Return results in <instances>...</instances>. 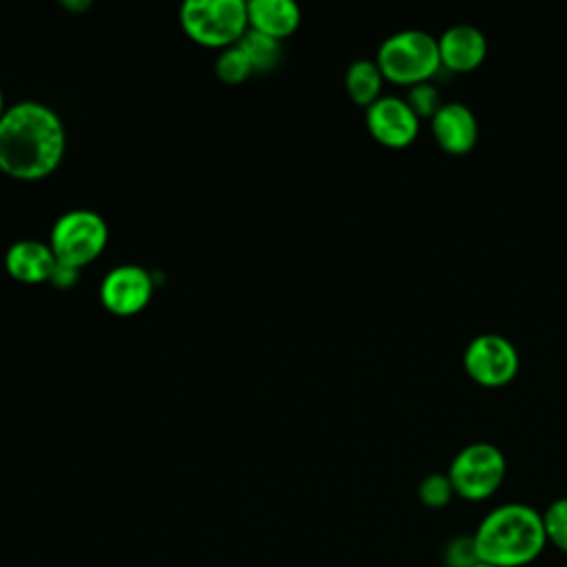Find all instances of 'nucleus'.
<instances>
[{"label": "nucleus", "mask_w": 567, "mask_h": 567, "mask_svg": "<svg viewBox=\"0 0 567 567\" xmlns=\"http://www.w3.org/2000/svg\"><path fill=\"white\" fill-rule=\"evenodd\" d=\"M66 148L64 124L40 102H18L0 120V171L20 182L49 177Z\"/></svg>", "instance_id": "f257e3e1"}, {"label": "nucleus", "mask_w": 567, "mask_h": 567, "mask_svg": "<svg viewBox=\"0 0 567 567\" xmlns=\"http://www.w3.org/2000/svg\"><path fill=\"white\" fill-rule=\"evenodd\" d=\"M472 536L478 558L496 567H527L547 545L543 514L527 503L492 507Z\"/></svg>", "instance_id": "f03ea898"}, {"label": "nucleus", "mask_w": 567, "mask_h": 567, "mask_svg": "<svg viewBox=\"0 0 567 567\" xmlns=\"http://www.w3.org/2000/svg\"><path fill=\"white\" fill-rule=\"evenodd\" d=\"M374 62L385 82L399 86H414L432 82L441 71L436 35L423 29H403L390 33L377 49Z\"/></svg>", "instance_id": "7ed1b4c3"}, {"label": "nucleus", "mask_w": 567, "mask_h": 567, "mask_svg": "<svg viewBox=\"0 0 567 567\" xmlns=\"http://www.w3.org/2000/svg\"><path fill=\"white\" fill-rule=\"evenodd\" d=\"M184 33L208 49L235 47L248 31V11L241 0H186L179 7Z\"/></svg>", "instance_id": "20e7f679"}, {"label": "nucleus", "mask_w": 567, "mask_h": 567, "mask_svg": "<svg viewBox=\"0 0 567 567\" xmlns=\"http://www.w3.org/2000/svg\"><path fill=\"white\" fill-rule=\"evenodd\" d=\"M507 474V461L501 447L489 441H474L463 445L450 461L447 476L454 494L470 503L492 498Z\"/></svg>", "instance_id": "39448f33"}, {"label": "nucleus", "mask_w": 567, "mask_h": 567, "mask_svg": "<svg viewBox=\"0 0 567 567\" xmlns=\"http://www.w3.org/2000/svg\"><path fill=\"white\" fill-rule=\"evenodd\" d=\"M109 241L106 221L86 208L69 210L51 228L49 246L55 255L58 264L82 268L95 261Z\"/></svg>", "instance_id": "423d86ee"}, {"label": "nucleus", "mask_w": 567, "mask_h": 567, "mask_svg": "<svg viewBox=\"0 0 567 567\" xmlns=\"http://www.w3.org/2000/svg\"><path fill=\"white\" fill-rule=\"evenodd\" d=\"M518 348L498 332L476 334L463 350L465 374L483 388H503L512 383L518 374Z\"/></svg>", "instance_id": "0eeeda50"}, {"label": "nucleus", "mask_w": 567, "mask_h": 567, "mask_svg": "<svg viewBox=\"0 0 567 567\" xmlns=\"http://www.w3.org/2000/svg\"><path fill=\"white\" fill-rule=\"evenodd\" d=\"M365 128L381 146L401 151L416 140L421 120L414 115L405 97L381 95L365 109Z\"/></svg>", "instance_id": "6e6552de"}, {"label": "nucleus", "mask_w": 567, "mask_h": 567, "mask_svg": "<svg viewBox=\"0 0 567 567\" xmlns=\"http://www.w3.org/2000/svg\"><path fill=\"white\" fill-rule=\"evenodd\" d=\"M155 290L153 275L142 266L124 264L106 272L100 286L102 306L117 317H133L142 312Z\"/></svg>", "instance_id": "1a4fd4ad"}, {"label": "nucleus", "mask_w": 567, "mask_h": 567, "mask_svg": "<svg viewBox=\"0 0 567 567\" xmlns=\"http://www.w3.org/2000/svg\"><path fill=\"white\" fill-rule=\"evenodd\" d=\"M436 146L450 155H467L478 142V120L463 102H443L430 120Z\"/></svg>", "instance_id": "9d476101"}, {"label": "nucleus", "mask_w": 567, "mask_h": 567, "mask_svg": "<svg viewBox=\"0 0 567 567\" xmlns=\"http://www.w3.org/2000/svg\"><path fill=\"white\" fill-rule=\"evenodd\" d=\"M441 69L450 73H472L487 58V38L474 24H452L436 35Z\"/></svg>", "instance_id": "9b49d317"}, {"label": "nucleus", "mask_w": 567, "mask_h": 567, "mask_svg": "<svg viewBox=\"0 0 567 567\" xmlns=\"http://www.w3.org/2000/svg\"><path fill=\"white\" fill-rule=\"evenodd\" d=\"M55 255L49 244L38 239H20L9 246L4 255L7 272L20 284H42L51 279Z\"/></svg>", "instance_id": "f8f14e48"}, {"label": "nucleus", "mask_w": 567, "mask_h": 567, "mask_svg": "<svg viewBox=\"0 0 567 567\" xmlns=\"http://www.w3.org/2000/svg\"><path fill=\"white\" fill-rule=\"evenodd\" d=\"M248 29L277 42L292 35L301 22V11L292 0H250L246 2Z\"/></svg>", "instance_id": "ddd939ff"}, {"label": "nucleus", "mask_w": 567, "mask_h": 567, "mask_svg": "<svg viewBox=\"0 0 567 567\" xmlns=\"http://www.w3.org/2000/svg\"><path fill=\"white\" fill-rule=\"evenodd\" d=\"M383 75L374 60H354L346 71V93L357 104L368 109L372 102L381 97L383 89Z\"/></svg>", "instance_id": "4468645a"}, {"label": "nucleus", "mask_w": 567, "mask_h": 567, "mask_svg": "<svg viewBox=\"0 0 567 567\" xmlns=\"http://www.w3.org/2000/svg\"><path fill=\"white\" fill-rule=\"evenodd\" d=\"M237 47L246 53L248 62L252 64V71H257V73L272 71L281 60V42H277L264 33H257L252 29H248L244 33V38L237 42Z\"/></svg>", "instance_id": "2eb2a0df"}, {"label": "nucleus", "mask_w": 567, "mask_h": 567, "mask_svg": "<svg viewBox=\"0 0 567 567\" xmlns=\"http://www.w3.org/2000/svg\"><path fill=\"white\" fill-rule=\"evenodd\" d=\"M416 496H419L421 505H425L430 509H441V507H447L456 494H454L447 472H432L421 478V483L416 487Z\"/></svg>", "instance_id": "dca6fc26"}, {"label": "nucleus", "mask_w": 567, "mask_h": 567, "mask_svg": "<svg viewBox=\"0 0 567 567\" xmlns=\"http://www.w3.org/2000/svg\"><path fill=\"white\" fill-rule=\"evenodd\" d=\"M252 64L248 62L246 53L235 44L219 53L215 60V75L226 84H241L252 75Z\"/></svg>", "instance_id": "f3484780"}, {"label": "nucleus", "mask_w": 567, "mask_h": 567, "mask_svg": "<svg viewBox=\"0 0 567 567\" xmlns=\"http://www.w3.org/2000/svg\"><path fill=\"white\" fill-rule=\"evenodd\" d=\"M540 514L547 543L567 554V496L554 498Z\"/></svg>", "instance_id": "a211bd4d"}, {"label": "nucleus", "mask_w": 567, "mask_h": 567, "mask_svg": "<svg viewBox=\"0 0 567 567\" xmlns=\"http://www.w3.org/2000/svg\"><path fill=\"white\" fill-rule=\"evenodd\" d=\"M405 102L410 104V109L414 111V115L419 120H432L445 100L441 97V91L436 84L421 82V84H414L408 89Z\"/></svg>", "instance_id": "6ab92c4d"}, {"label": "nucleus", "mask_w": 567, "mask_h": 567, "mask_svg": "<svg viewBox=\"0 0 567 567\" xmlns=\"http://www.w3.org/2000/svg\"><path fill=\"white\" fill-rule=\"evenodd\" d=\"M478 551L472 534L454 536L443 547V565L445 567H474L478 563Z\"/></svg>", "instance_id": "aec40b11"}, {"label": "nucleus", "mask_w": 567, "mask_h": 567, "mask_svg": "<svg viewBox=\"0 0 567 567\" xmlns=\"http://www.w3.org/2000/svg\"><path fill=\"white\" fill-rule=\"evenodd\" d=\"M78 275H80L78 268L64 266V264H55V268H53L49 281H51L55 288H71V286H75Z\"/></svg>", "instance_id": "412c9836"}, {"label": "nucleus", "mask_w": 567, "mask_h": 567, "mask_svg": "<svg viewBox=\"0 0 567 567\" xmlns=\"http://www.w3.org/2000/svg\"><path fill=\"white\" fill-rule=\"evenodd\" d=\"M4 115V95H2V89H0V120Z\"/></svg>", "instance_id": "4be33fe9"}, {"label": "nucleus", "mask_w": 567, "mask_h": 567, "mask_svg": "<svg viewBox=\"0 0 567 567\" xmlns=\"http://www.w3.org/2000/svg\"><path fill=\"white\" fill-rule=\"evenodd\" d=\"M474 567H496V565H489V563H483V560H478Z\"/></svg>", "instance_id": "5701e85b"}]
</instances>
